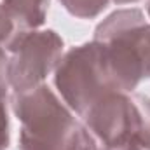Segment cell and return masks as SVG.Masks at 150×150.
<instances>
[{
	"label": "cell",
	"instance_id": "1",
	"mask_svg": "<svg viewBox=\"0 0 150 150\" xmlns=\"http://www.w3.org/2000/svg\"><path fill=\"white\" fill-rule=\"evenodd\" d=\"M12 110L21 122L19 150H80L86 127L47 84L14 93Z\"/></svg>",
	"mask_w": 150,
	"mask_h": 150
},
{
	"label": "cell",
	"instance_id": "2",
	"mask_svg": "<svg viewBox=\"0 0 150 150\" xmlns=\"http://www.w3.org/2000/svg\"><path fill=\"white\" fill-rule=\"evenodd\" d=\"M119 91L134 93L150 79V23L140 9H119L94 30Z\"/></svg>",
	"mask_w": 150,
	"mask_h": 150
},
{
	"label": "cell",
	"instance_id": "3",
	"mask_svg": "<svg viewBox=\"0 0 150 150\" xmlns=\"http://www.w3.org/2000/svg\"><path fill=\"white\" fill-rule=\"evenodd\" d=\"M54 84L63 101L80 119L107 94L119 91L103 47L96 40L72 47L63 54L54 72Z\"/></svg>",
	"mask_w": 150,
	"mask_h": 150
},
{
	"label": "cell",
	"instance_id": "4",
	"mask_svg": "<svg viewBox=\"0 0 150 150\" xmlns=\"http://www.w3.org/2000/svg\"><path fill=\"white\" fill-rule=\"evenodd\" d=\"M63 38L54 30H30L14 38L5 49L7 79L14 93H23L44 84L47 75L56 72L63 58Z\"/></svg>",
	"mask_w": 150,
	"mask_h": 150
},
{
	"label": "cell",
	"instance_id": "5",
	"mask_svg": "<svg viewBox=\"0 0 150 150\" xmlns=\"http://www.w3.org/2000/svg\"><path fill=\"white\" fill-rule=\"evenodd\" d=\"M84 127L101 147L136 145V110L131 93L115 91L82 117Z\"/></svg>",
	"mask_w": 150,
	"mask_h": 150
},
{
	"label": "cell",
	"instance_id": "6",
	"mask_svg": "<svg viewBox=\"0 0 150 150\" xmlns=\"http://www.w3.org/2000/svg\"><path fill=\"white\" fill-rule=\"evenodd\" d=\"M4 9L21 33L38 30L47 18L49 0H2Z\"/></svg>",
	"mask_w": 150,
	"mask_h": 150
},
{
	"label": "cell",
	"instance_id": "7",
	"mask_svg": "<svg viewBox=\"0 0 150 150\" xmlns=\"http://www.w3.org/2000/svg\"><path fill=\"white\" fill-rule=\"evenodd\" d=\"M136 110V145L150 150V98L145 94L131 93Z\"/></svg>",
	"mask_w": 150,
	"mask_h": 150
},
{
	"label": "cell",
	"instance_id": "8",
	"mask_svg": "<svg viewBox=\"0 0 150 150\" xmlns=\"http://www.w3.org/2000/svg\"><path fill=\"white\" fill-rule=\"evenodd\" d=\"M59 2L72 16L80 19L98 18L110 4V0H59Z\"/></svg>",
	"mask_w": 150,
	"mask_h": 150
},
{
	"label": "cell",
	"instance_id": "9",
	"mask_svg": "<svg viewBox=\"0 0 150 150\" xmlns=\"http://www.w3.org/2000/svg\"><path fill=\"white\" fill-rule=\"evenodd\" d=\"M18 35H21V32L18 30L16 23L11 19V16L7 14V11L0 4V47L7 49Z\"/></svg>",
	"mask_w": 150,
	"mask_h": 150
},
{
	"label": "cell",
	"instance_id": "10",
	"mask_svg": "<svg viewBox=\"0 0 150 150\" xmlns=\"http://www.w3.org/2000/svg\"><path fill=\"white\" fill-rule=\"evenodd\" d=\"M9 115H7V98L0 96V150H7L9 147Z\"/></svg>",
	"mask_w": 150,
	"mask_h": 150
},
{
	"label": "cell",
	"instance_id": "11",
	"mask_svg": "<svg viewBox=\"0 0 150 150\" xmlns=\"http://www.w3.org/2000/svg\"><path fill=\"white\" fill-rule=\"evenodd\" d=\"M7 87H9V79H7V56L5 51L0 47V96L7 98Z\"/></svg>",
	"mask_w": 150,
	"mask_h": 150
},
{
	"label": "cell",
	"instance_id": "12",
	"mask_svg": "<svg viewBox=\"0 0 150 150\" xmlns=\"http://www.w3.org/2000/svg\"><path fill=\"white\" fill-rule=\"evenodd\" d=\"M98 150H143L142 147H138V145H122V147H101L100 143H98Z\"/></svg>",
	"mask_w": 150,
	"mask_h": 150
},
{
	"label": "cell",
	"instance_id": "13",
	"mask_svg": "<svg viewBox=\"0 0 150 150\" xmlns=\"http://www.w3.org/2000/svg\"><path fill=\"white\" fill-rule=\"evenodd\" d=\"M115 4H119V5H124V4H136V2H140V0H112Z\"/></svg>",
	"mask_w": 150,
	"mask_h": 150
},
{
	"label": "cell",
	"instance_id": "14",
	"mask_svg": "<svg viewBox=\"0 0 150 150\" xmlns=\"http://www.w3.org/2000/svg\"><path fill=\"white\" fill-rule=\"evenodd\" d=\"M147 14H149V18H150V0H147Z\"/></svg>",
	"mask_w": 150,
	"mask_h": 150
}]
</instances>
